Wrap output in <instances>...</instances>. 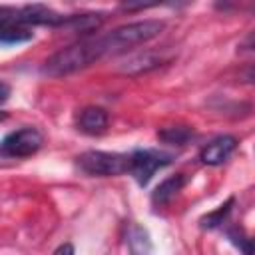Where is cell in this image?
I'll use <instances>...</instances> for the list:
<instances>
[{"label": "cell", "instance_id": "1", "mask_svg": "<svg viewBox=\"0 0 255 255\" xmlns=\"http://www.w3.org/2000/svg\"><path fill=\"white\" fill-rule=\"evenodd\" d=\"M104 54L100 40H86V42H78L72 46H66L62 50H58L56 54H52L44 66H42V74L50 76V78H62L68 74H74L82 68H88L92 62L100 60Z\"/></svg>", "mask_w": 255, "mask_h": 255}, {"label": "cell", "instance_id": "2", "mask_svg": "<svg viewBox=\"0 0 255 255\" xmlns=\"http://www.w3.org/2000/svg\"><path fill=\"white\" fill-rule=\"evenodd\" d=\"M163 28H165V24L161 20H141V22L124 24L98 40H100L104 54H118L128 48H133V46L153 40L155 36H159L163 32Z\"/></svg>", "mask_w": 255, "mask_h": 255}, {"label": "cell", "instance_id": "3", "mask_svg": "<svg viewBox=\"0 0 255 255\" xmlns=\"http://www.w3.org/2000/svg\"><path fill=\"white\" fill-rule=\"evenodd\" d=\"M66 22V16L54 12L48 6L42 4H32V6H24V8H2V26H10V24H22V26H30V24H38V26H52V28H62Z\"/></svg>", "mask_w": 255, "mask_h": 255}, {"label": "cell", "instance_id": "4", "mask_svg": "<svg viewBox=\"0 0 255 255\" xmlns=\"http://www.w3.org/2000/svg\"><path fill=\"white\" fill-rule=\"evenodd\" d=\"M78 165L88 175H122L129 173V155L124 153H110V151H84L78 155Z\"/></svg>", "mask_w": 255, "mask_h": 255}, {"label": "cell", "instance_id": "5", "mask_svg": "<svg viewBox=\"0 0 255 255\" xmlns=\"http://www.w3.org/2000/svg\"><path fill=\"white\" fill-rule=\"evenodd\" d=\"M171 163V155L163 153V151H155V149H135L133 153H129V173L133 175V179L143 187L149 183L151 175L163 167Z\"/></svg>", "mask_w": 255, "mask_h": 255}, {"label": "cell", "instance_id": "6", "mask_svg": "<svg viewBox=\"0 0 255 255\" xmlns=\"http://www.w3.org/2000/svg\"><path fill=\"white\" fill-rule=\"evenodd\" d=\"M42 145V133L36 128H22L8 133L2 139V153L8 157H28L36 153Z\"/></svg>", "mask_w": 255, "mask_h": 255}, {"label": "cell", "instance_id": "7", "mask_svg": "<svg viewBox=\"0 0 255 255\" xmlns=\"http://www.w3.org/2000/svg\"><path fill=\"white\" fill-rule=\"evenodd\" d=\"M235 147H237V139L233 135H219L199 151V159L205 165H221L223 161L229 159Z\"/></svg>", "mask_w": 255, "mask_h": 255}, {"label": "cell", "instance_id": "8", "mask_svg": "<svg viewBox=\"0 0 255 255\" xmlns=\"http://www.w3.org/2000/svg\"><path fill=\"white\" fill-rule=\"evenodd\" d=\"M161 62H163V58H161V54H157V52H149V50H145V52H135V54L128 56V58L118 66V72H122V74H126V76H139V74H145V72H149V70L161 66Z\"/></svg>", "mask_w": 255, "mask_h": 255}, {"label": "cell", "instance_id": "9", "mask_svg": "<svg viewBox=\"0 0 255 255\" xmlns=\"http://www.w3.org/2000/svg\"><path fill=\"white\" fill-rule=\"evenodd\" d=\"M108 128V114L104 108L88 106L78 116V129L88 135H100Z\"/></svg>", "mask_w": 255, "mask_h": 255}, {"label": "cell", "instance_id": "10", "mask_svg": "<svg viewBox=\"0 0 255 255\" xmlns=\"http://www.w3.org/2000/svg\"><path fill=\"white\" fill-rule=\"evenodd\" d=\"M183 185H185V175H183V173H175V175L163 179V181L153 189V193H151V203H153V205H165V203H169V201L181 191Z\"/></svg>", "mask_w": 255, "mask_h": 255}, {"label": "cell", "instance_id": "11", "mask_svg": "<svg viewBox=\"0 0 255 255\" xmlns=\"http://www.w3.org/2000/svg\"><path fill=\"white\" fill-rule=\"evenodd\" d=\"M104 22V16L102 14H72V16H66V22L62 28H68L72 32H80V34H88V32H94L102 26Z\"/></svg>", "mask_w": 255, "mask_h": 255}, {"label": "cell", "instance_id": "12", "mask_svg": "<svg viewBox=\"0 0 255 255\" xmlns=\"http://www.w3.org/2000/svg\"><path fill=\"white\" fill-rule=\"evenodd\" d=\"M34 34L24 28L22 24H10V26H2L0 30V42L2 46H12V44H22V42H28L32 40Z\"/></svg>", "mask_w": 255, "mask_h": 255}, {"label": "cell", "instance_id": "13", "mask_svg": "<svg viewBox=\"0 0 255 255\" xmlns=\"http://www.w3.org/2000/svg\"><path fill=\"white\" fill-rule=\"evenodd\" d=\"M157 137L163 139L165 143L183 145L185 141H189L193 137V129H189L187 126H171V128H165V129H159Z\"/></svg>", "mask_w": 255, "mask_h": 255}, {"label": "cell", "instance_id": "14", "mask_svg": "<svg viewBox=\"0 0 255 255\" xmlns=\"http://www.w3.org/2000/svg\"><path fill=\"white\" fill-rule=\"evenodd\" d=\"M128 245H129V249L133 253H147V251H151L149 235L139 225H131L128 229Z\"/></svg>", "mask_w": 255, "mask_h": 255}, {"label": "cell", "instance_id": "15", "mask_svg": "<svg viewBox=\"0 0 255 255\" xmlns=\"http://www.w3.org/2000/svg\"><path fill=\"white\" fill-rule=\"evenodd\" d=\"M233 197H229L223 205H219L215 211H211V213H207L205 217H201V227L203 229H213V227H217V225H221L223 223V219L229 215V211H231V205H233Z\"/></svg>", "mask_w": 255, "mask_h": 255}, {"label": "cell", "instance_id": "16", "mask_svg": "<svg viewBox=\"0 0 255 255\" xmlns=\"http://www.w3.org/2000/svg\"><path fill=\"white\" fill-rule=\"evenodd\" d=\"M165 0H124L122 2V10L126 12H137V10H145V8H153L163 4Z\"/></svg>", "mask_w": 255, "mask_h": 255}, {"label": "cell", "instance_id": "17", "mask_svg": "<svg viewBox=\"0 0 255 255\" xmlns=\"http://www.w3.org/2000/svg\"><path fill=\"white\" fill-rule=\"evenodd\" d=\"M241 251H245V253H251V255H255V239H249L247 243H243V245H241Z\"/></svg>", "mask_w": 255, "mask_h": 255}, {"label": "cell", "instance_id": "18", "mask_svg": "<svg viewBox=\"0 0 255 255\" xmlns=\"http://www.w3.org/2000/svg\"><path fill=\"white\" fill-rule=\"evenodd\" d=\"M191 0H165L163 4H167V6H171V8H181V6H185V4H189Z\"/></svg>", "mask_w": 255, "mask_h": 255}, {"label": "cell", "instance_id": "19", "mask_svg": "<svg viewBox=\"0 0 255 255\" xmlns=\"http://www.w3.org/2000/svg\"><path fill=\"white\" fill-rule=\"evenodd\" d=\"M243 78H245L247 82H251V84H255V64H253L251 68H247V70H245V74H243Z\"/></svg>", "mask_w": 255, "mask_h": 255}, {"label": "cell", "instance_id": "20", "mask_svg": "<svg viewBox=\"0 0 255 255\" xmlns=\"http://www.w3.org/2000/svg\"><path fill=\"white\" fill-rule=\"evenodd\" d=\"M233 2H235V0H215V6H217L219 10H221V8L225 10V8H229Z\"/></svg>", "mask_w": 255, "mask_h": 255}, {"label": "cell", "instance_id": "21", "mask_svg": "<svg viewBox=\"0 0 255 255\" xmlns=\"http://www.w3.org/2000/svg\"><path fill=\"white\" fill-rule=\"evenodd\" d=\"M54 253H74V247L72 245H60Z\"/></svg>", "mask_w": 255, "mask_h": 255}, {"label": "cell", "instance_id": "22", "mask_svg": "<svg viewBox=\"0 0 255 255\" xmlns=\"http://www.w3.org/2000/svg\"><path fill=\"white\" fill-rule=\"evenodd\" d=\"M8 94H10V90H8V84H6V82H2V104L8 100Z\"/></svg>", "mask_w": 255, "mask_h": 255}]
</instances>
